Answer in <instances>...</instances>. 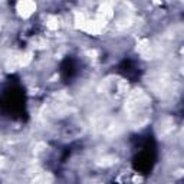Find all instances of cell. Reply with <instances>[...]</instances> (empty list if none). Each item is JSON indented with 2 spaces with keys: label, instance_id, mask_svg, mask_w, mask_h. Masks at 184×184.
<instances>
[{
  "label": "cell",
  "instance_id": "1",
  "mask_svg": "<svg viewBox=\"0 0 184 184\" xmlns=\"http://www.w3.org/2000/svg\"><path fill=\"white\" fill-rule=\"evenodd\" d=\"M16 12L19 14L20 17H30L35 12H36V3H29V2H22V3H17L16 5Z\"/></svg>",
  "mask_w": 184,
  "mask_h": 184
}]
</instances>
